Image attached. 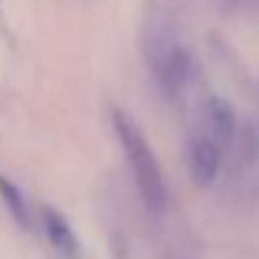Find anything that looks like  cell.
<instances>
[{
    "mask_svg": "<svg viewBox=\"0 0 259 259\" xmlns=\"http://www.w3.org/2000/svg\"><path fill=\"white\" fill-rule=\"evenodd\" d=\"M151 69L158 76L161 89H164L171 99H181V95H190L197 85V63L194 53L174 36H161L158 43L151 46Z\"/></svg>",
    "mask_w": 259,
    "mask_h": 259,
    "instance_id": "obj_2",
    "label": "cell"
},
{
    "mask_svg": "<svg viewBox=\"0 0 259 259\" xmlns=\"http://www.w3.org/2000/svg\"><path fill=\"white\" fill-rule=\"evenodd\" d=\"M203 128H210L217 138L230 141V135H233V112H230L220 99H210L207 102V115H203Z\"/></svg>",
    "mask_w": 259,
    "mask_h": 259,
    "instance_id": "obj_5",
    "label": "cell"
},
{
    "mask_svg": "<svg viewBox=\"0 0 259 259\" xmlns=\"http://www.w3.org/2000/svg\"><path fill=\"white\" fill-rule=\"evenodd\" d=\"M39 220H43V233H46V240H50V246L56 249V253H63V256L79 253V240H76V233H72V227L66 223L63 213L43 207L39 210Z\"/></svg>",
    "mask_w": 259,
    "mask_h": 259,
    "instance_id": "obj_4",
    "label": "cell"
},
{
    "mask_svg": "<svg viewBox=\"0 0 259 259\" xmlns=\"http://www.w3.org/2000/svg\"><path fill=\"white\" fill-rule=\"evenodd\" d=\"M0 197L7 200V207H10V213L17 217L20 223H26V210H23V197H20V190L13 187L10 181H4V174H0Z\"/></svg>",
    "mask_w": 259,
    "mask_h": 259,
    "instance_id": "obj_6",
    "label": "cell"
},
{
    "mask_svg": "<svg viewBox=\"0 0 259 259\" xmlns=\"http://www.w3.org/2000/svg\"><path fill=\"white\" fill-rule=\"evenodd\" d=\"M223 145L227 141L217 138L210 128H203V125L194 128V135L187 138V171L194 177V184L207 187V184L217 181L220 164H223Z\"/></svg>",
    "mask_w": 259,
    "mask_h": 259,
    "instance_id": "obj_3",
    "label": "cell"
},
{
    "mask_svg": "<svg viewBox=\"0 0 259 259\" xmlns=\"http://www.w3.org/2000/svg\"><path fill=\"white\" fill-rule=\"evenodd\" d=\"M115 132H118V141L121 148H125V161H128V171L135 177V187H138V194L145 197L148 207H164V174H161L158 161H154V151L151 145L145 141V135H141V128L135 125L132 118H125L121 112H115Z\"/></svg>",
    "mask_w": 259,
    "mask_h": 259,
    "instance_id": "obj_1",
    "label": "cell"
}]
</instances>
